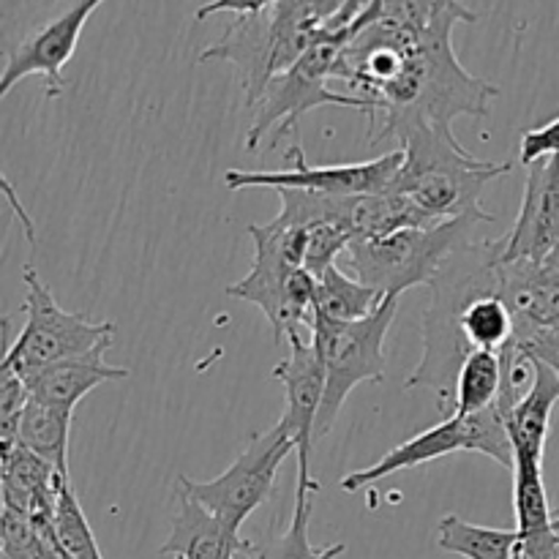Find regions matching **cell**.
Masks as SVG:
<instances>
[{
    "label": "cell",
    "instance_id": "4",
    "mask_svg": "<svg viewBox=\"0 0 559 559\" xmlns=\"http://www.w3.org/2000/svg\"><path fill=\"white\" fill-rule=\"evenodd\" d=\"M254 262L240 282L229 284V298L254 304L273 328V342L311 338L317 276L306 271L309 229L278 213L267 224H251Z\"/></svg>",
    "mask_w": 559,
    "mask_h": 559
},
{
    "label": "cell",
    "instance_id": "15",
    "mask_svg": "<svg viewBox=\"0 0 559 559\" xmlns=\"http://www.w3.org/2000/svg\"><path fill=\"white\" fill-rule=\"evenodd\" d=\"M500 298L516 322V338L522 347L538 333L559 328V273L549 262L500 260Z\"/></svg>",
    "mask_w": 559,
    "mask_h": 559
},
{
    "label": "cell",
    "instance_id": "20",
    "mask_svg": "<svg viewBox=\"0 0 559 559\" xmlns=\"http://www.w3.org/2000/svg\"><path fill=\"white\" fill-rule=\"evenodd\" d=\"M60 469L47 459L36 456L25 445L16 442L9 453H3L0 464V495L3 506L16 508L22 513H52L55 511V484Z\"/></svg>",
    "mask_w": 559,
    "mask_h": 559
},
{
    "label": "cell",
    "instance_id": "34",
    "mask_svg": "<svg viewBox=\"0 0 559 559\" xmlns=\"http://www.w3.org/2000/svg\"><path fill=\"white\" fill-rule=\"evenodd\" d=\"M522 349L527 355H533L535 360L549 366V369L559 377V328L538 333V336L530 338L527 344H522Z\"/></svg>",
    "mask_w": 559,
    "mask_h": 559
},
{
    "label": "cell",
    "instance_id": "19",
    "mask_svg": "<svg viewBox=\"0 0 559 559\" xmlns=\"http://www.w3.org/2000/svg\"><path fill=\"white\" fill-rule=\"evenodd\" d=\"M559 402V377L546 364L535 360L533 388L524 393L522 402L506 418L511 435L513 459L533 456L544 459L546 440L551 431V413Z\"/></svg>",
    "mask_w": 559,
    "mask_h": 559
},
{
    "label": "cell",
    "instance_id": "32",
    "mask_svg": "<svg viewBox=\"0 0 559 559\" xmlns=\"http://www.w3.org/2000/svg\"><path fill=\"white\" fill-rule=\"evenodd\" d=\"M513 559H559V530L551 524L549 530L535 535H519L516 557Z\"/></svg>",
    "mask_w": 559,
    "mask_h": 559
},
{
    "label": "cell",
    "instance_id": "28",
    "mask_svg": "<svg viewBox=\"0 0 559 559\" xmlns=\"http://www.w3.org/2000/svg\"><path fill=\"white\" fill-rule=\"evenodd\" d=\"M462 336L469 349H506L516 338V322L500 295L475 298L462 314Z\"/></svg>",
    "mask_w": 559,
    "mask_h": 559
},
{
    "label": "cell",
    "instance_id": "18",
    "mask_svg": "<svg viewBox=\"0 0 559 559\" xmlns=\"http://www.w3.org/2000/svg\"><path fill=\"white\" fill-rule=\"evenodd\" d=\"M131 371L120 369V366H109L104 355H87V358L63 360L49 369H41L38 374L27 377V388L31 396L44 404H55L74 413L76 404L96 391L102 382L109 380H129Z\"/></svg>",
    "mask_w": 559,
    "mask_h": 559
},
{
    "label": "cell",
    "instance_id": "11",
    "mask_svg": "<svg viewBox=\"0 0 559 559\" xmlns=\"http://www.w3.org/2000/svg\"><path fill=\"white\" fill-rule=\"evenodd\" d=\"M293 169L287 173H251V169H227L224 173V186L229 191L240 189H298L314 191V194L333 197H364V194H385L396 180L399 169L404 164V151L385 153L380 158H371L364 164H331V167H314L306 162V153L300 145L287 151Z\"/></svg>",
    "mask_w": 559,
    "mask_h": 559
},
{
    "label": "cell",
    "instance_id": "6",
    "mask_svg": "<svg viewBox=\"0 0 559 559\" xmlns=\"http://www.w3.org/2000/svg\"><path fill=\"white\" fill-rule=\"evenodd\" d=\"M480 218H451L431 227H404L380 238L353 240L342 254L349 276L385 298H402L413 287H429L440 267L473 240Z\"/></svg>",
    "mask_w": 559,
    "mask_h": 559
},
{
    "label": "cell",
    "instance_id": "1",
    "mask_svg": "<svg viewBox=\"0 0 559 559\" xmlns=\"http://www.w3.org/2000/svg\"><path fill=\"white\" fill-rule=\"evenodd\" d=\"M480 16L464 3L445 5L435 25L420 33L409 47L404 69L369 102V142H385L413 123L453 131V120L486 118L500 87L469 74L453 49V27L478 22Z\"/></svg>",
    "mask_w": 559,
    "mask_h": 559
},
{
    "label": "cell",
    "instance_id": "13",
    "mask_svg": "<svg viewBox=\"0 0 559 559\" xmlns=\"http://www.w3.org/2000/svg\"><path fill=\"white\" fill-rule=\"evenodd\" d=\"M500 246L502 260L538 262L559 249V156L527 164L522 207Z\"/></svg>",
    "mask_w": 559,
    "mask_h": 559
},
{
    "label": "cell",
    "instance_id": "26",
    "mask_svg": "<svg viewBox=\"0 0 559 559\" xmlns=\"http://www.w3.org/2000/svg\"><path fill=\"white\" fill-rule=\"evenodd\" d=\"M52 524L66 559H104L96 544V535H93L85 511L80 506V497L71 486L69 473H60L58 484H55Z\"/></svg>",
    "mask_w": 559,
    "mask_h": 559
},
{
    "label": "cell",
    "instance_id": "2",
    "mask_svg": "<svg viewBox=\"0 0 559 559\" xmlns=\"http://www.w3.org/2000/svg\"><path fill=\"white\" fill-rule=\"evenodd\" d=\"M502 246L497 240H469L440 267L429 284L431 304L424 314V358L404 380V388H429L437 407L451 418L456 407V380L462 364L473 353L462 336V314L475 298L500 295L497 265Z\"/></svg>",
    "mask_w": 559,
    "mask_h": 559
},
{
    "label": "cell",
    "instance_id": "21",
    "mask_svg": "<svg viewBox=\"0 0 559 559\" xmlns=\"http://www.w3.org/2000/svg\"><path fill=\"white\" fill-rule=\"evenodd\" d=\"M320 491V484L311 478L309 469H298V484H295V506L289 516V527L284 533L273 535L265 544H251L249 555L254 559H338L347 551L344 544L333 546H311L309 540V522L311 508H314V495Z\"/></svg>",
    "mask_w": 559,
    "mask_h": 559
},
{
    "label": "cell",
    "instance_id": "22",
    "mask_svg": "<svg viewBox=\"0 0 559 559\" xmlns=\"http://www.w3.org/2000/svg\"><path fill=\"white\" fill-rule=\"evenodd\" d=\"M385 300V295L377 293L369 284L349 276L342 265H328L317 273L314 289V314L328 317L336 322H358L377 311Z\"/></svg>",
    "mask_w": 559,
    "mask_h": 559
},
{
    "label": "cell",
    "instance_id": "31",
    "mask_svg": "<svg viewBox=\"0 0 559 559\" xmlns=\"http://www.w3.org/2000/svg\"><path fill=\"white\" fill-rule=\"evenodd\" d=\"M546 156H559V118L549 120V123L530 129L522 134V164L538 162Z\"/></svg>",
    "mask_w": 559,
    "mask_h": 559
},
{
    "label": "cell",
    "instance_id": "3",
    "mask_svg": "<svg viewBox=\"0 0 559 559\" xmlns=\"http://www.w3.org/2000/svg\"><path fill=\"white\" fill-rule=\"evenodd\" d=\"M404 164L388 191L407 197L435 222L480 218L495 222L484 211V189L513 169L511 162H491L464 151L453 131L429 123H413L396 134Z\"/></svg>",
    "mask_w": 559,
    "mask_h": 559
},
{
    "label": "cell",
    "instance_id": "25",
    "mask_svg": "<svg viewBox=\"0 0 559 559\" xmlns=\"http://www.w3.org/2000/svg\"><path fill=\"white\" fill-rule=\"evenodd\" d=\"M513 516H516V533L535 535L544 533L555 524L546 495L544 459L516 456L513 459Z\"/></svg>",
    "mask_w": 559,
    "mask_h": 559
},
{
    "label": "cell",
    "instance_id": "24",
    "mask_svg": "<svg viewBox=\"0 0 559 559\" xmlns=\"http://www.w3.org/2000/svg\"><path fill=\"white\" fill-rule=\"evenodd\" d=\"M437 546L448 555L464 559H513L516 557V530L480 527L462 516H442L437 524Z\"/></svg>",
    "mask_w": 559,
    "mask_h": 559
},
{
    "label": "cell",
    "instance_id": "29",
    "mask_svg": "<svg viewBox=\"0 0 559 559\" xmlns=\"http://www.w3.org/2000/svg\"><path fill=\"white\" fill-rule=\"evenodd\" d=\"M31 399L25 377L0 366V453H9L20 442V420Z\"/></svg>",
    "mask_w": 559,
    "mask_h": 559
},
{
    "label": "cell",
    "instance_id": "17",
    "mask_svg": "<svg viewBox=\"0 0 559 559\" xmlns=\"http://www.w3.org/2000/svg\"><path fill=\"white\" fill-rule=\"evenodd\" d=\"M453 453H469L467 429H464V420L459 415H451V418L440 420L431 429L409 437L402 445L388 451L377 464L358 469V473H349L338 486H342V491H358L366 489V486L380 484V480L391 478V475L404 473V469L424 467V464L453 456Z\"/></svg>",
    "mask_w": 559,
    "mask_h": 559
},
{
    "label": "cell",
    "instance_id": "9",
    "mask_svg": "<svg viewBox=\"0 0 559 559\" xmlns=\"http://www.w3.org/2000/svg\"><path fill=\"white\" fill-rule=\"evenodd\" d=\"M396 311L399 298H385L380 309L358 322H336L314 314L311 342L325 364V399L317 415L314 440L331 435L344 402L360 382L385 380V338Z\"/></svg>",
    "mask_w": 559,
    "mask_h": 559
},
{
    "label": "cell",
    "instance_id": "36",
    "mask_svg": "<svg viewBox=\"0 0 559 559\" xmlns=\"http://www.w3.org/2000/svg\"><path fill=\"white\" fill-rule=\"evenodd\" d=\"M546 262H549V265H551V267H555V271L559 273V249H557V251H555V254H551V257H549V260H546Z\"/></svg>",
    "mask_w": 559,
    "mask_h": 559
},
{
    "label": "cell",
    "instance_id": "37",
    "mask_svg": "<svg viewBox=\"0 0 559 559\" xmlns=\"http://www.w3.org/2000/svg\"><path fill=\"white\" fill-rule=\"evenodd\" d=\"M555 524H557V530H559V516H555Z\"/></svg>",
    "mask_w": 559,
    "mask_h": 559
},
{
    "label": "cell",
    "instance_id": "23",
    "mask_svg": "<svg viewBox=\"0 0 559 559\" xmlns=\"http://www.w3.org/2000/svg\"><path fill=\"white\" fill-rule=\"evenodd\" d=\"M71 415H74L71 409L31 399L20 420V445L47 459L60 473H69Z\"/></svg>",
    "mask_w": 559,
    "mask_h": 559
},
{
    "label": "cell",
    "instance_id": "10",
    "mask_svg": "<svg viewBox=\"0 0 559 559\" xmlns=\"http://www.w3.org/2000/svg\"><path fill=\"white\" fill-rule=\"evenodd\" d=\"M298 451L293 431L284 420H278L265 435L251 437L246 451L213 480H191L178 475V486L200 500L211 513H216L227 527L240 533L246 519L271 497L276 486L278 469L289 453Z\"/></svg>",
    "mask_w": 559,
    "mask_h": 559
},
{
    "label": "cell",
    "instance_id": "27",
    "mask_svg": "<svg viewBox=\"0 0 559 559\" xmlns=\"http://www.w3.org/2000/svg\"><path fill=\"white\" fill-rule=\"evenodd\" d=\"M502 391V355L495 349H473L456 380L453 415H475L497 404Z\"/></svg>",
    "mask_w": 559,
    "mask_h": 559
},
{
    "label": "cell",
    "instance_id": "14",
    "mask_svg": "<svg viewBox=\"0 0 559 559\" xmlns=\"http://www.w3.org/2000/svg\"><path fill=\"white\" fill-rule=\"evenodd\" d=\"M287 347L289 355H284L282 364L273 369V377L282 382L284 399H287L282 420L298 442V451H295L298 469H309L317 415H320L322 399H325V364L311 338H289Z\"/></svg>",
    "mask_w": 559,
    "mask_h": 559
},
{
    "label": "cell",
    "instance_id": "8",
    "mask_svg": "<svg viewBox=\"0 0 559 559\" xmlns=\"http://www.w3.org/2000/svg\"><path fill=\"white\" fill-rule=\"evenodd\" d=\"M320 22L298 14L282 3L251 16H235L224 36L200 52V63L227 60L238 69L246 91V107H254L273 76L284 74L300 60L320 33Z\"/></svg>",
    "mask_w": 559,
    "mask_h": 559
},
{
    "label": "cell",
    "instance_id": "5",
    "mask_svg": "<svg viewBox=\"0 0 559 559\" xmlns=\"http://www.w3.org/2000/svg\"><path fill=\"white\" fill-rule=\"evenodd\" d=\"M377 11H380V0H371L364 9V14L355 22H349V25H336V22L328 20L320 27L314 41H311V47L300 55L298 63L284 71V74L273 76L271 85L260 96V102L251 107V126L249 134H246V147L249 151H257L262 145V136H267V131L276 134L273 136V145H278L282 136L298 134L300 118L317 107L336 104V107L360 109L366 115V104L358 96L331 91L328 80H333V69H336L344 49L374 20Z\"/></svg>",
    "mask_w": 559,
    "mask_h": 559
},
{
    "label": "cell",
    "instance_id": "30",
    "mask_svg": "<svg viewBox=\"0 0 559 559\" xmlns=\"http://www.w3.org/2000/svg\"><path fill=\"white\" fill-rule=\"evenodd\" d=\"M38 535L31 513L3 506L0 516V559H36Z\"/></svg>",
    "mask_w": 559,
    "mask_h": 559
},
{
    "label": "cell",
    "instance_id": "38",
    "mask_svg": "<svg viewBox=\"0 0 559 559\" xmlns=\"http://www.w3.org/2000/svg\"><path fill=\"white\" fill-rule=\"evenodd\" d=\"M440 3H448V0H440Z\"/></svg>",
    "mask_w": 559,
    "mask_h": 559
},
{
    "label": "cell",
    "instance_id": "7",
    "mask_svg": "<svg viewBox=\"0 0 559 559\" xmlns=\"http://www.w3.org/2000/svg\"><path fill=\"white\" fill-rule=\"evenodd\" d=\"M22 284L25 325L16 333L14 344L5 349L0 366H9L27 380L63 360L107 355L115 338V322H93L82 311H66L33 265L22 267Z\"/></svg>",
    "mask_w": 559,
    "mask_h": 559
},
{
    "label": "cell",
    "instance_id": "35",
    "mask_svg": "<svg viewBox=\"0 0 559 559\" xmlns=\"http://www.w3.org/2000/svg\"><path fill=\"white\" fill-rule=\"evenodd\" d=\"M282 3L293 5L295 11H300V14L311 16L314 22H322V25H325V22L333 20L349 0H282Z\"/></svg>",
    "mask_w": 559,
    "mask_h": 559
},
{
    "label": "cell",
    "instance_id": "12",
    "mask_svg": "<svg viewBox=\"0 0 559 559\" xmlns=\"http://www.w3.org/2000/svg\"><path fill=\"white\" fill-rule=\"evenodd\" d=\"M104 0H69L41 25L27 31L16 44L5 49V69L0 80V98L9 96L14 85L27 76H44V93L58 98L66 91L63 69L74 58L82 27Z\"/></svg>",
    "mask_w": 559,
    "mask_h": 559
},
{
    "label": "cell",
    "instance_id": "33",
    "mask_svg": "<svg viewBox=\"0 0 559 559\" xmlns=\"http://www.w3.org/2000/svg\"><path fill=\"white\" fill-rule=\"evenodd\" d=\"M276 0H211V3L200 5L194 14L197 22L207 20V16L216 14H235V16H251V14H262V11L273 9Z\"/></svg>",
    "mask_w": 559,
    "mask_h": 559
},
{
    "label": "cell",
    "instance_id": "16",
    "mask_svg": "<svg viewBox=\"0 0 559 559\" xmlns=\"http://www.w3.org/2000/svg\"><path fill=\"white\" fill-rule=\"evenodd\" d=\"M178 513L173 519V533L164 540L162 555L173 559H235L249 555L251 544L240 538L233 527L207 511L200 500L175 486Z\"/></svg>",
    "mask_w": 559,
    "mask_h": 559
}]
</instances>
